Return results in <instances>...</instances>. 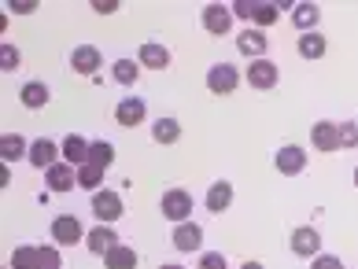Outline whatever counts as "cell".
Listing matches in <instances>:
<instances>
[{"label": "cell", "mask_w": 358, "mask_h": 269, "mask_svg": "<svg viewBox=\"0 0 358 269\" xmlns=\"http://www.w3.org/2000/svg\"><path fill=\"white\" fill-rule=\"evenodd\" d=\"M236 85H241V71L233 63H215L207 71V89L215 96H229V92H236Z\"/></svg>", "instance_id": "cell-1"}, {"label": "cell", "mask_w": 358, "mask_h": 269, "mask_svg": "<svg viewBox=\"0 0 358 269\" xmlns=\"http://www.w3.org/2000/svg\"><path fill=\"white\" fill-rule=\"evenodd\" d=\"M288 247L296 259H317V254H322V233H317L314 225H299L296 233H292Z\"/></svg>", "instance_id": "cell-2"}, {"label": "cell", "mask_w": 358, "mask_h": 269, "mask_svg": "<svg viewBox=\"0 0 358 269\" xmlns=\"http://www.w3.org/2000/svg\"><path fill=\"white\" fill-rule=\"evenodd\" d=\"M192 214V196L185 192V188H170V192H163V218L174 221V225H185Z\"/></svg>", "instance_id": "cell-3"}, {"label": "cell", "mask_w": 358, "mask_h": 269, "mask_svg": "<svg viewBox=\"0 0 358 269\" xmlns=\"http://www.w3.org/2000/svg\"><path fill=\"white\" fill-rule=\"evenodd\" d=\"M92 214H96L103 225H111V221H118V218L126 214V203H122V196H118V192L103 188V192L92 196Z\"/></svg>", "instance_id": "cell-4"}, {"label": "cell", "mask_w": 358, "mask_h": 269, "mask_svg": "<svg viewBox=\"0 0 358 269\" xmlns=\"http://www.w3.org/2000/svg\"><path fill=\"white\" fill-rule=\"evenodd\" d=\"M273 166H277V173H285V177H299V173L307 170V152H303L299 144H285L281 152L273 155Z\"/></svg>", "instance_id": "cell-5"}, {"label": "cell", "mask_w": 358, "mask_h": 269, "mask_svg": "<svg viewBox=\"0 0 358 269\" xmlns=\"http://www.w3.org/2000/svg\"><path fill=\"white\" fill-rule=\"evenodd\" d=\"M248 85L251 89H259V92H266V89H277V82H281V71H277V63L270 59H255L248 66Z\"/></svg>", "instance_id": "cell-6"}, {"label": "cell", "mask_w": 358, "mask_h": 269, "mask_svg": "<svg viewBox=\"0 0 358 269\" xmlns=\"http://www.w3.org/2000/svg\"><path fill=\"white\" fill-rule=\"evenodd\" d=\"M52 240L63 244V247H74V244L85 240V228H82V221H78L74 214H59V218L52 221Z\"/></svg>", "instance_id": "cell-7"}, {"label": "cell", "mask_w": 358, "mask_h": 269, "mask_svg": "<svg viewBox=\"0 0 358 269\" xmlns=\"http://www.w3.org/2000/svg\"><path fill=\"white\" fill-rule=\"evenodd\" d=\"M203 30L210 37H225L233 30V8H225V4H207L203 8Z\"/></svg>", "instance_id": "cell-8"}, {"label": "cell", "mask_w": 358, "mask_h": 269, "mask_svg": "<svg viewBox=\"0 0 358 269\" xmlns=\"http://www.w3.org/2000/svg\"><path fill=\"white\" fill-rule=\"evenodd\" d=\"M45 184H48V192L67 196L71 188L78 184V166H71V163H56L52 170H45Z\"/></svg>", "instance_id": "cell-9"}, {"label": "cell", "mask_w": 358, "mask_h": 269, "mask_svg": "<svg viewBox=\"0 0 358 269\" xmlns=\"http://www.w3.org/2000/svg\"><path fill=\"white\" fill-rule=\"evenodd\" d=\"M310 144L317 147V152H340V122H314L310 126Z\"/></svg>", "instance_id": "cell-10"}, {"label": "cell", "mask_w": 358, "mask_h": 269, "mask_svg": "<svg viewBox=\"0 0 358 269\" xmlns=\"http://www.w3.org/2000/svg\"><path fill=\"white\" fill-rule=\"evenodd\" d=\"M59 155H63V147H59L56 140L41 137V140H34V144H30V155H26V159H30L37 170H52V166L59 163Z\"/></svg>", "instance_id": "cell-11"}, {"label": "cell", "mask_w": 358, "mask_h": 269, "mask_svg": "<svg viewBox=\"0 0 358 269\" xmlns=\"http://www.w3.org/2000/svg\"><path fill=\"white\" fill-rule=\"evenodd\" d=\"M71 66H74V74H85L92 78L103 66V56H100V48H92V45H78L71 52Z\"/></svg>", "instance_id": "cell-12"}, {"label": "cell", "mask_w": 358, "mask_h": 269, "mask_svg": "<svg viewBox=\"0 0 358 269\" xmlns=\"http://www.w3.org/2000/svg\"><path fill=\"white\" fill-rule=\"evenodd\" d=\"M174 247L181 254H189V251H200L203 247V225H196V221H185V225H174Z\"/></svg>", "instance_id": "cell-13"}, {"label": "cell", "mask_w": 358, "mask_h": 269, "mask_svg": "<svg viewBox=\"0 0 358 269\" xmlns=\"http://www.w3.org/2000/svg\"><path fill=\"white\" fill-rule=\"evenodd\" d=\"M85 244H89V254H100V259H108V254L118 247V233L111 225H96L92 233L85 236Z\"/></svg>", "instance_id": "cell-14"}, {"label": "cell", "mask_w": 358, "mask_h": 269, "mask_svg": "<svg viewBox=\"0 0 358 269\" xmlns=\"http://www.w3.org/2000/svg\"><path fill=\"white\" fill-rule=\"evenodd\" d=\"M144 115H148V107H144V100H137V96H129V100H122V103L115 107V122L122 126V129L141 126Z\"/></svg>", "instance_id": "cell-15"}, {"label": "cell", "mask_w": 358, "mask_h": 269, "mask_svg": "<svg viewBox=\"0 0 358 269\" xmlns=\"http://www.w3.org/2000/svg\"><path fill=\"white\" fill-rule=\"evenodd\" d=\"M89 140L82 137V133H71V137H63V163L71 166H85L89 163Z\"/></svg>", "instance_id": "cell-16"}, {"label": "cell", "mask_w": 358, "mask_h": 269, "mask_svg": "<svg viewBox=\"0 0 358 269\" xmlns=\"http://www.w3.org/2000/svg\"><path fill=\"white\" fill-rule=\"evenodd\" d=\"M137 63H141V66H148V71H166V66H170V48L148 41V45H141Z\"/></svg>", "instance_id": "cell-17"}, {"label": "cell", "mask_w": 358, "mask_h": 269, "mask_svg": "<svg viewBox=\"0 0 358 269\" xmlns=\"http://www.w3.org/2000/svg\"><path fill=\"white\" fill-rule=\"evenodd\" d=\"M322 22V8L317 4H296L292 8V26H296V30H303V34H314V26Z\"/></svg>", "instance_id": "cell-18"}, {"label": "cell", "mask_w": 358, "mask_h": 269, "mask_svg": "<svg viewBox=\"0 0 358 269\" xmlns=\"http://www.w3.org/2000/svg\"><path fill=\"white\" fill-rule=\"evenodd\" d=\"M233 207V184L229 181H215L207 188V210L210 214H222V210H229Z\"/></svg>", "instance_id": "cell-19"}, {"label": "cell", "mask_w": 358, "mask_h": 269, "mask_svg": "<svg viewBox=\"0 0 358 269\" xmlns=\"http://www.w3.org/2000/svg\"><path fill=\"white\" fill-rule=\"evenodd\" d=\"M236 48H241L244 56H251V63L266 59V34H262V30H244L241 41H236Z\"/></svg>", "instance_id": "cell-20"}, {"label": "cell", "mask_w": 358, "mask_h": 269, "mask_svg": "<svg viewBox=\"0 0 358 269\" xmlns=\"http://www.w3.org/2000/svg\"><path fill=\"white\" fill-rule=\"evenodd\" d=\"M19 100H22V107H30V111H41V107H48V85L45 82H26L19 89Z\"/></svg>", "instance_id": "cell-21"}, {"label": "cell", "mask_w": 358, "mask_h": 269, "mask_svg": "<svg viewBox=\"0 0 358 269\" xmlns=\"http://www.w3.org/2000/svg\"><path fill=\"white\" fill-rule=\"evenodd\" d=\"M152 137H155V144H178L181 140V122L178 118H155Z\"/></svg>", "instance_id": "cell-22"}, {"label": "cell", "mask_w": 358, "mask_h": 269, "mask_svg": "<svg viewBox=\"0 0 358 269\" xmlns=\"http://www.w3.org/2000/svg\"><path fill=\"white\" fill-rule=\"evenodd\" d=\"M325 52H329V41L317 30L314 34H299V56L303 59H322Z\"/></svg>", "instance_id": "cell-23"}, {"label": "cell", "mask_w": 358, "mask_h": 269, "mask_svg": "<svg viewBox=\"0 0 358 269\" xmlns=\"http://www.w3.org/2000/svg\"><path fill=\"white\" fill-rule=\"evenodd\" d=\"M103 173L108 170H100V166H92V163H85V166H78V188H85V192H103Z\"/></svg>", "instance_id": "cell-24"}, {"label": "cell", "mask_w": 358, "mask_h": 269, "mask_svg": "<svg viewBox=\"0 0 358 269\" xmlns=\"http://www.w3.org/2000/svg\"><path fill=\"white\" fill-rule=\"evenodd\" d=\"M11 269H41V247L22 244L11 251Z\"/></svg>", "instance_id": "cell-25"}, {"label": "cell", "mask_w": 358, "mask_h": 269, "mask_svg": "<svg viewBox=\"0 0 358 269\" xmlns=\"http://www.w3.org/2000/svg\"><path fill=\"white\" fill-rule=\"evenodd\" d=\"M103 266H108V269H137V251L126 247V244H118L108 259H103Z\"/></svg>", "instance_id": "cell-26"}, {"label": "cell", "mask_w": 358, "mask_h": 269, "mask_svg": "<svg viewBox=\"0 0 358 269\" xmlns=\"http://www.w3.org/2000/svg\"><path fill=\"white\" fill-rule=\"evenodd\" d=\"M22 155H30L22 133H4V163H19Z\"/></svg>", "instance_id": "cell-27"}, {"label": "cell", "mask_w": 358, "mask_h": 269, "mask_svg": "<svg viewBox=\"0 0 358 269\" xmlns=\"http://www.w3.org/2000/svg\"><path fill=\"white\" fill-rule=\"evenodd\" d=\"M89 163L100 166V170H108V166L115 163V147H111L108 140H92V147H89Z\"/></svg>", "instance_id": "cell-28"}, {"label": "cell", "mask_w": 358, "mask_h": 269, "mask_svg": "<svg viewBox=\"0 0 358 269\" xmlns=\"http://www.w3.org/2000/svg\"><path fill=\"white\" fill-rule=\"evenodd\" d=\"M111 74H115L118 85H134L137 74H141V63H137V59H118V63L111 66Z\"/></svg>", "instance_id": "cell-29"}, {"label": "cell", "mask_w": 358, "mask_h": 269, "mask_svg": "<svg viewBox=\"0 0 358 269\" xmlns=\"http://www.w3.org/2000/svg\"><path fill=\"white\" fill-rule=\"evenodd\" d=\"M277 11H281L277 4H255V19H251V22H255V30H262V26H273V22H277Z\"/></svg>", "instance_id": "cell-30"}, {"label": "cell", "mask_w": 358, "mask_h": 269, "mask_svg": "<svg viewBox=\"0 0 358 269\" xmlns=\"http://www.w3.org/2000/svg\"><path fill=\"white\" fill-rule=\"evenodd\" d=\"M340 147H358V122H340Z\"/></svg>", "instance_id": "cell-31"}, {"label": "cell", "mask_w": 358, "mask_h": 269, "mask_svg": "<svg viewBox=\"0 0 358 269\" xmlns=\"http://www.w3.org/2000/svg\"><path fill=\"white\" fill-rule=\"evenodd\" d=\"M41 269H63V254L56 247H41Z\"/></svg>", "instance_id": "cell-32"}, {"label": "cell", "mask_w": 358, "mask_h": 269, "mask_svg": "<svg viewBox=\"0 0 358 269\" xmlns=\"http://www.w3.org/2000/svg\"><path fill=\"white\" fill-rule=\"evenodd\" d=\"M0 66H4V71H15V66H19V48L15 45L0 48Z\"/></svg>", "instance_id": "cell-33"}, {"label": "cell", "mask_w": 358, "mask_h": 269, "mask_svg": "<svg viewBox=\"0 0 358 269\" xmlns=\"http://www.w3.org/2000/svg\"><path fill=\"white\" fill-rule=\"evenodd\" d=\"M233 15H236V19H255V0H236V4H233Z\"/></svg>", "instance_id": "cell-34"}, {"label": "cell", "mask_w": 358, "mask_h": 269, "mask_svg": "<svg viewBox=\"0 0 358 269\" xmlns=\"http://www.w3.org/2000/svg\"><path fill=\"white\" fill-rule=\"evenodd\" d=\"M310 269H343V262L336 259V254H317Z\"/></svg>", "instance_id": "cell-35"}, {"label": "cell", "mask_w": 358, "mask_h": 269, "mask_svg": "<svg viewBox=\"0 0 358 269\" xmlns=\"http://www.w3.org/2000/svg\"><path fill=\"white\" fill-rule=\"evenodd\" d=\"M200 269H225V259L218 251H210V254H200Z\"/></svg>", "instance_id": "cell-36"}, {"label": "cell", "mask_w": 358, "mask_h": 269, "mask_svg": "<svg viewBox=\"0 0 358 269\" xmlns=\"http://www.w3.org/2000/svg\"><path fill=\"white\" fill-rule=\"evenodd\" d=\"M92 11H96V15H115L118 4L115 0H92Z\"/></svg>", "instance_id": "cell-37"}, {"label": "cell", "mask_w": 358, "mask_h": 269, "mask_svg": "<svg viewBox=\"0 0 358 269\" xmlns=\"http://www.w3.org/2000/svg\"><path fill=\"white\" fill-rule=\"evenodd\" d=\"M8 11H15V15H30V11H37V0H15Z\"/></svg>", "instance_id": "cell-38"}, {"label": "cell", "mask_w": 358, "mask_h": 269, "mask_svg": "<svg viewBox=\"0 0 358 269\" xmlns=\"http://www.w3.org/2000/svg\"><path fill=\"white\" fill-rule=\"evenodd\" d=\"M8 184H11V170L4 166V170H0V188H8Z\"/></svg>", "instance_id": "cell-39"}, {"label": "cell", "mask_w": 358, "mask_h": 269, "mask_svg": "<svg viewBox=\"0 0 358 269\" xmlns=\"http://www.w3.org/2000/svg\"><path fill=\"white\" fill-rule=\"evenodd\" d=\"M241 269H262V262H244Z\"/></svg>", "instance_id": "cell-40"}, {"label": "cell", "mask_w": 358, "mask_h": 269, "mask_svg": "<svg viewBox=\"0 0 358 269\" xmlns=\"http://www.w3.org/2000/svg\"><path fill=\"white\" fill-rule=\"evenodd\" d=\"M159 269H185V266H178V262H170V266H159Z\"/></svg>", "instance_id": "cell-41"}, {"label": "cell", "mask_w": 358, "mask_h": 269, "mask_svg": "<svg viewBox=\"0 0 358 269\" xmlns=\"http://www.w3.org/2000/svg\"><path fill=\"white\" fill-rule=\"evenodd\" d=\"M355 188H358V166H355Z\"/></svg>", "instance_id": "cell-42"}]
</instances>
